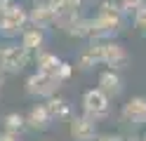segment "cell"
<instances>
[{
	"label": "cell",
	"mask_w": 146,
	"mask_h": 141,
	"mask_svg": "<svg viewBox=\"0 0 146 141\" xmlns=\"http://www.w3.org/2000/svg\"><path fill=\"white\" fill-rule=\"evenodd\" d=\"M26 21H29V12L17 5V3H10L5 9H0V35L3 38H17L21 35Z\"/></svg>",
	"instance_id": "obj_1"
},
{
	"label": "cell",
	"mask_w": 146,
	"mask_h": 141,
	"mask_svg": "<svg viewBox=\"0 0 146 141\" xmlns=\"http://www.w3.org/2000/svg\"><path fill=\"white\" fill-rule=\"evenodd\" d=\"M29 64V50L19 45H10L0 50V71L3 73H21Z\"/></svg>",
	"instance_id": "obj_2"
},
{
	"label": "cell",
	"mask_w": 146,
	"mask_h": 141,
	"mask_svg": "<svg viewBox=\"0 0 146 141\" xmlns=\"http://www.w3.org/2000/svg\"><path fill=\"white\" fill-rule=\"evenodd\" d=\"M59 89V80L54 78L50 73H33L29 80H26V92L31 94V97H40V99H50L52 94H57Z\"/></svg>",
	"instance_id": "obj_3"
},
{
	"label": "cell",
	"mask_w": 146,
	"mask_h": 141,
	"mask_svg": "<svg viewBox=\"0 0 146 141\" xmlns=\"http://www.w3.org/2000/svg\"><path fill=\"white\" fill-rule=\"evenodd\" d=\"M83 108H85V115L97 122L108 113V97L102 89H87L83 94Z\"/></svg>",
	"instance_id": "obj_4"
},
{
	"label": "cell",
	"mask_w": 146,
	"mask_h": 141,
	"mask_svg": "<svg viewBox=\"0 0 146 141\" xmlns=\"http://www.w3.org/2000/svg\"><path fill=\"white\" fill-rule=\"evenodd\" d=\"M102 61L106 66H111L113 71H123V68H127V64H130V56H127L123 45H118V42H104Z\"/></svg>",
	"instance_id": "obj_5"
},
{
	"label": "cell",
	"mask_w": 146,
	"mask_h": 141,
	"mask_svg": "<svg viewBox=\"0 0 146 141\" xmlns=\"http://www.w3.org/2000/svg\"><path fill=\"white\" fill-rule=\"evenodd\" d=\"M120 115H123L125 122L144 125V122H146V97H132V99L123 106Z\"/></svg>",
	"instance_id": "obj_6"
},
{
	"label": "cell",
	"mask_w": 146,
	"mask_h": 141,
	"mask_svg": "<svg viewBox=\"0 0 146 141\" xmlns=\"http://www.w3.org/2000/svg\"><path fill=\"white\" fill-rule=\"evenodd\" d=\"M68 132L76 141H92L97 136V127H94V120H90L87 115L83 118H73L71 125H68Z\"/></svg>",
	"instance_id": "obj_7"
},
{
	"label": "cell",
	"mask_w": 146,
	"mask_h": 141,
	"mask_svg": "<svg viewBox=\"0 0 146 141\" xmlns=\"http://www.w3.org/2000/svg\"><path fill=\"white\" fill-rule=\"evenodd\" d=\"M29 21L33 26H38V28H47L54 24V9L50 7V3H40V0H35V5L31 9V14H29Z\"/></svg>",
	"instance_id": "obj_8"
},
{
	"label": "cell",
	"mask_w": 146,
	"mask_h": 141,
	"mask_svg": "<svg viewBox=\"0 0 146 141\" xmlns=\"http://www.w3.org/2000/svg\"><path fill=\"white\" fill-rule=\"evenodd\" d=\"M99 19H104V21L113 28V31H120V26H123V9H120V5H115V3H111V0H106V3H102V7H99V14H97Z\"/></svg>",
	"instance_id": "obj_9"
},
{
	"label": "cell",
	"mask_w": 146,
	"mask_h": 141,
	"mask_svg": "<svg viewBox=\"0 0 146 141\" xmlns=\"http://www.w3.org/2000/svg\"><path fill=\"white\" fill-rule=\"evenodd\" d=\"M102 50H104V42H102V40H92V42L83 50V54H80L78 68H80V71H90L94 64H99V61H102Z\"/></svg>",
	"instance_id": "obj_10"
},
{
	"label": "cell",
	"mask_w": 146,
	"mask_h": 141,
	"mask_svg": "<svg viewBox=\"0 0 146 141\" xmlns=\"http://www.w3.org/2000/svg\"><path fill=\"white\" fill-rule=\"evenodd\" d=\"M99 89H102L108 99H111V97H118V94L123 92V80H120V75H118L113 68H111V71H104L102 75H99Z\"/></svg>",
	"instance_id": "obj_11"
},
{
	"label": "cell",
	"mask_w": 146,
	"mask_h": 141,
	"mask_svg": "<svg viewBox=\"0 0 146 141\" xmlns=\"http://www.w3.org/2000/svg\"><path fill=\"white\" fill-rule=\"evenodd\" d=\"M50 115H47V111H45V106H33L29 111V115H26V127H31V129H47L50 127Z\"/></svg>",
	"instance_id": "obj_12"
},
{
	"label": "cell",
	"mask_w": 146,
	"mask_h": 141,
	"mask_svg": "<svg viewBox=\"0 0 146 141\" xmlns=\"http://www.w3.org/2000/svg\"><path fill=\"white\" fill-rule=\"evenodd\" d=\"M40 45H42V31L38 26H31V28L21 31V47L24 50L35 52V50H40Z\"/></svg>",
	"instance_id": "obj_13"
},
{
	"label": "cell",
	"mask_w": 146,
	"mask_h": 141,
	"mask_svg": "<svg viewBox=\"0 0 146 141\" xmlns=\"http://www.w3.org/2000/svg\"><path fill=\"white\" fill-rule=\"evenodd\" d=\"M42 106H45V111H47L50 120H64L68 115V103L64 99H59V97H54V94L47 99V103H42Z\"/></svg>",
	"instance_id": "obj_14"
},
{
	"label": "cell",
	"mask_w": 146,
	"mask_h": 141,
	"mask_svg": "<svg viewBox=\"0 0 146 141\" xmlns=\"http://www.w3.org/2000/svg\"><path fill=\"white\" fill-rule=\"evenodd\" d=\"M59 64H61V59H57V56L50 54V52H40L38 54V71H42V73H50V75L57 78Z\"/></svg>",
	"instance_id": "obj_15"
},
{
	"label": "cell",
	"mask_w": 146,
	"mask_h": 141,
	"mask_svg": "<svg viewBox=\"0 0 146 141\" xmlns=\"http://www.w3.org/2000/svg\"><path fill=\"white\" fill-rule=\"evenodd\" d=\"M3 127H5V132L19 134V132L26 127V118L21 115V113H7V115L3 118Z\"/></svg>",
	"instance_id": "obj_16"
},
{
	"label": "cell",
	"mask_w": 146,
	"mask_h": 141,
	"mask_svg": "<svg viewBox=\"0 0 146 141\" xmlns=\"http://www.w3.org/2000/svg\"><path fill=\"white\" fill-rule=\"evenodd\" d=\"M144 5H146V0H123L120 9H123V14H134L137 9H141Z\"/></svg>",
	"instance_id": "obj_17"
},
{
	"label": "cell",
	"mask_w": 146,
	"mask_h": 141,
	"mask_svg": "<svg viewBox=\"0 0 146 141\" xmlns=\"http://www.w3.org/2000/svg\"><path fill=\"white\" fill-rule=\"evenodd\" d=\"M71 71H73V68H71V64L61 61V64H59V68H57V80H59V82L68 80V78H71Z\"/></svg>",
	"instance_id": "obj_18"
},
{
	"label": "cell",
	"mask_w": 146,
	"mask_h": 141,
	"mask_svg": "<svg viewBox=\"0 0 146 141\" xmlns=\"http://www.w3.org/2000/svg\"><path fill=\"white\" fill-rule=\"evenodd\" d=\"M134 24L141 28V31H146V5L141 7V9H137L134 12Z\"/></svg>",
	"instance_id": "obj_19"
},
{
	"label": "cell",
	"mask_w": 146,
	"mask_h": 141,
	"mask_svg": "<svg viewBox=\"0 0 146 141\" xmlns=\"http://www.w3.org/2000/svg\"><path fill=\"white\" fill-rule=\"evenodd\" d=\"M0 141H19V134H12V132H3Z\"/></svg>",
	"instance_id": "obj_20"
},
{
	"label": "cell",
	"mask_w": 146,
	"mask_h": 141,
	"mask_svg": "<svg viewBox=\"0 0 146 141\" xmlns=\"http://www.w3.org/2000/svg\"><path fill=\"white\" fill-rule=\"evenodd\" d=\"M94 141H123V139L113 134H102V136H94Z\"/></svg>",
	"instance_id": "obj_21"
},
{
	"label": "cell",
	"mask_w": 146,
	"mask_h": 141,
	"mask_svg": "<svg viewBox=\"0 0 146 141\" xmlns=\"http://www.w3.org/2000/svg\"><path fill=\"white\" fill-rule=\"evenodd\" d=\"M7 5H10V0H0V9H5Z\"/></svg>",
	"instance_id": "obj_22"
},
{
	"label": "cell",
	"mask_w": 146,
	"mask_h": 141,
	"mask_svg": "<svg viewBox=\"0 0 146 141\" xmlns=\"http://www.w3.org/2000/svg\"><path fill=\"white\" fill-rule=\"evenodd\" d=\"M3 82H5V73L0 71V87H3Z\"/></svg>",
	"instance_id": "obj_23"
},
{
	"label": "cell",
	"mask_w": 146,
	"mask_h": 141,
	"mask_svg": "<svg viewBox=\"0 0 146 141\" xmlns=\"http://www.w3.org/2000/svg\"><path fill=\"white\" fill-rule=\"evenodd\" d=\"M141 141H146V134H144V136H141Z\"/></svg>",
	"instance_id": "obj_24"
},
{
	"label": "cell",
	"mask_w": 146,
	"mask_h": 141,
	"mask_svg": "<svg viewBox=\"0 0 146 141\" xmlns=\"http://www.w3.org/2000/svg\"><path fill=\"white\" fill-rule=\"evenodd\" d=\"M80 3H85V0H78V5H80Z\"/></svg>",
	"instance_id": "obj_25"
},
{
	"label": "cell",
	"mask_w": 146,
	"mask_h": 141,
	"mask_svg": "<svg viewBox=\"0 0 146 141\" xmlns=\"http://www.w3.org/2000/svg\"><path fill=\"white\" fill-rule=\"evenodd\" d=\"M130 141H134V139H130Z\"/></svg>",
	"instance_id": "obj_26"
}]
</instances>
